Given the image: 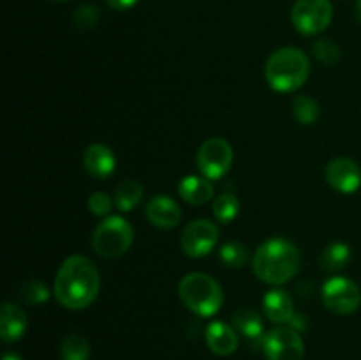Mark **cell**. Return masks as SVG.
<instances>
[{
	"mask_svg": "<svg viewBox=\"0 0 361 360\" xmlns=\"http://www.w3.org/2000/svg\"><path fill=\"white\" fill-rule=\"evenodd\" d=\"M106 4L116 11H127L136 6L137 0H106Z\"/></svg>",
	"mask_w": 361,
	"mask_h": 360,
	"instance_id": "cell-29",
	"label": "cell"
},
{
	"mask_svg": "<svg viewBox=\"0 0 361 360\" xmlns=\"http://www.w3.org/2000/svg\"><path fill=\"white\" fill-rule=\"evenodd\" d=\"M252 270L268 284H284L300 270V251L286 239H270L257 247L252 260Z\"/></svg>",
	"mask_w": 361,
	"mask_h": 360,
	"instance_id": "cell-2",
	"label": "cell"
},
{
	"mask_svg": "<svg viewBox=\"0 0 361 360\" xmlns=\"http://www.w3.org/2000/svg\"><path fill=\"white\" fill-rule=\"evenodd\" d=\"M83 168L94 179L106 180L115 173L116 157L109 147L102 143H94L83 152Z\"/></svg>",
	"mask_w": 361,
	"mask_h": 360,
	"instance_id": "cell-13",
	"label": "cell"
},
{
	"mask_svg": "<svg viewBox=\"0 0 361 360\" xmlns=\"http://www.w3.org/2000/svg\"><path fill=\"white\" fill-rule=\"evenodd\" d=\"M219 226L210 219H196L189 222L182 232L180 246L189 258H203L212 253L219 242Z\"/></svg>",
	"mask_w": 361,
	"mask_h": 360,
	"instance_id": "cell-10",
	"label": "cell"
},
{
	"mask_svg": "<svg viewBox=\"0 0 361 360\" xmlns=\"http://www.w3.org/2000/svg\"><path fill=\"white\" fill-rule=\"evenodd\" d=\"M263 307L264 314H267L271 323H291L293 318L296 316L293 299L284 289H271V292H268L263 299Z\"/></svg>",
	"mask_w": 361,
	"mask_h": 360,
	"instance_id": "cell-16",
	"label": "cell"
},
{
	"mask_svg": "<svg viewBox=\"0 0 361 360\" xmlns=\"http://www.w3.org/2000/svg\"><path fill=\"white\" fill-rule=\"evenodd\" d=\"M196 161L203 176L210 180L222 179L233 164L231 145L224 138H208L197 150Z\"/></svg>",
	"mask_w": 361,
	"mask_h": 360,
	"instance_id": "cell-8",
	"label": "cell"
},
{
	"mask_svg": "<svg viewBox=\"0 0 361 360\" xmlns=\"http://www.w3.org/2000/svg\"><path fill=\"white\" fill-rule=\"evenodd\" d=\"M143 193H145V187L141 186L137 180L126 179L115 187L113 200H115V205L118 207L120 212H130L140 205L141 198H143Z\"/></svg>",
	"mask_w": 361,
	"mask_h": 360,
	"instance_id": "cell-19",
	"label": "cell"
},
{
	"mask_svg": "<svg viewBox=\"0 0 361 360\" xmlns=\"http://www.w3.org/2000/svg\"><path fill=\"white\" fill-rule=\"evenodd\" d=\"M233 327L238 334L243 335L247 342L254 346L263 344L264 341V325L263 320H261L259 314L254 309H249V307H243V309H238L233 313L231 316Z\"/></svg>",
	"mask_w": 361,
	"mask_h": 360,
	"instance_id": "cell-17",
	"label": "cell"
},
{
	"mask_svg": "<svg viewBox=\"0 0 361 360\" xmlns=\"http://www.w3.org/2000/svg\"><path fill=\"white\" fill-rule=\"evenodd\" d=\"M18 295L28 306H41L49 299L48 288L39 279H27L18 289Z\"/></svg>",
	"mask_w": 361,
	"mask_h": 360,
	"instance_id": "cell-25",
	"label": "cell"
},
{
	"mask_svg": "<svg viewBox=\"0 0 361 360\" xmlns=\"http://www.w3.org/2000/svg\"><path fill=\"white\" fill-rule=\"evenodd\" d=\"M351 260V249L344 242H334L324 247L319 256V267L326 272L342 270Z\"/></svg>",
	"mask_w": 361,
	"mask_h": 360,
	"instance_id": "cell-20",
	"label": "cell"
},
{
	"mask_svg": "<svg viewBox=\"0 0 361 360\" xmlns=\"http://www.w3.org/2000/svg\"><path fill=\"white\" fill-rule=\"evenodd\" d=\"M221 261L229 268H242L249 263L250 253L249 247L242 242H228L219 251Z\"/></svg>",
	"mask_w": 361,
	"mask_h": 360,
	"instance_id": "cell-23",
	"label": "cell"
},
{
	"mask_svg": "<svg viewBox=\"0 0 361 360\" xmlns=\"http://www.w3.org/2000/svg\"><path fill=\"white\" fill-rule=\"evenodd\" d=\"M310 74V60L300 48L286 46L270 55L264 66V78L277 92H295L305 85Z\"/></svg>",
	"mask_w": 361,
	"mask_h": 360,
	"instance_id": "cell-3",
	"label": "cell"
},
{
	"mask_svg": "<svg viewBox=\"0 0 361 360\" xmlns=\"http://www.w3.org/2000/svg\"><path fill=\"white\" fill-rule=\"evenodd\" d=\"M113 200L109 198V194H106L104 191H95L90 198H88V208L94 215L97 217H104L111 212Z\"/></svg>",
	"mask_w": 361,
	"mask_h": 360,
	"instance_id": "cell-28",
	"label": "cell"
},
{
	"mask_svg": "<svg viewBox=\"0 0 361 360\" xmlns=\"http://www.w3.org/2000/svg\"><path fill=\"white\" fill-rule=\"evenodd\" d=\"M355 13H356V20H358L360 23H361V0H358V2H356Z\"/></svg>",
	"mask_w": 361,
	"mask_h": 360,
	"instance_id": "cell-31",
	"label": "cell"
},
{
	"mask_svg": "<svg viewBox=\"0 0 361 360\" xmlns=\"http://www.w3.org/2000/svg\"><path fill=\"white\" fill-rule=\"evenodd\" d=\"M207 344L215 355L229 356L238 349V332L224 321H212L204 332Z\"/></svg>",
	"mask_w": 361,
	"mask_h": 360,
	"instance_id": "cell-14",
	"label": "cell"
},
{
	"mask_svg": "<svg viewBox=\"0 0 361 360\" xmlns=\"http://www.w3.org/2000/svg\"><path fill=\"white\" fill-rule=\"evenodd\" d=\"M323 302L328 311L338 316H348L358 311L361 292L355 281L342 275L330 277L323 286Z\"/></svg>",
	"mask_w": 361,
	"mask_h": 360,
	"instance_id": "cell-7",
	"label": "cell"
},
{
	"mask_svg": "<svg viewBox=\"0 0 361 360\" xmlns=\"http://www.w3.org/2000/svg\"><path fill=\"white\" fill-rule=\"evenodd\" d=\"M324 175L328 184L342 194L356 193L361 186L360 166L349 157H337L328 162Z\"/></svg>",
	"mask_w": 361,
	"mask_h": 360,
	"instance_id": "cell-11",
	"label": "cell"
},
{
	"mask_svg": "<svg viewBox=\"0 0 361 360\" xmlns=\"http://www.w3.org/2000/svg\"><path fill=\"white\" fill-rule=\"evenodd\" d=\"M51 2H59L60 4V2H67V0H51Z\"/></svg>",
	"mask_w": 361,
	"mask_h": 360,
	"instance_id": "cell-32",
	"label": "cell"
},
{
	"mask_svg": "<svg viewBox=\"0 0 361 360\" xmlns=\"http://www.w3.org/2000/svg\"><path fill=\"white\" fill-rule=\"evenodd\" d=\"M99 18H101V13H99L97 7L92 6V4H83L74 11L73 21L80 30H90L97 25Z\"/></svg>",
	"mask_w": 361,
	"mask_h": 360,
	"instance_id": "cell-27",
	"label": "cell"
},
{
	"mask_svg": "<svg viewBox=\"0 0 361 360\" xmlns=\"http://www.w3.org/2000/svg\"><path fill=\"white\" fill-rule=\"evenodd\" d=\"M2 360H23L20 355H16V353H6V355L2 356Z\"/></svg>",
	"mask_w": 361,
	"mask_h": 360,
	"instance_id": "cell-30",
	"label": "cell"
},
{
	"mask_svg": "<svg viewBox=\"0 0 361 360\" xmlns=\"http://www.w3.org/2000/svg\"><path fill=\"white\" fill-rule=\"evenodd\" d=\"M178 296L183 306L197 316H214L224 304L222 286L203 272L187 274L178 284Z\"/></svg>",
	"mask_w": 361,
	"mask_h": 360,
	"instance_id": "cell-4",
	"label": "cell"
},
{
	"mask_svg": "<svg viewBox=\"0 0 361 360\" xmlns=\"http://www.w3.org/2000/svg\"><path fill=\"white\" fill-rule=\"evenodd\" d=\"M145 212H147V219L150 221V224L161 229L176 228L180 221H182V208H180V205L173 198L164 196V194L152 198L147 203Z\"/></svg>",
	"mask_w": 361,
	"mask_h": 360,
	"instance_id": "cell-12",
	"label": "cell"
},
{
	"mask_svg": "<svg viewBox=\"0 0 361 360\" xmlns=\"http://www.w3.org/2000/svg\"><path fill=\"white\" fill-rule=\"evenodd\" d=\"M334 18L330 0H296L291 9L293 27L303 35H317L326 30Z\"/></svg>",
	"mask_w": 361,
	"mask_h": 360,
	"instance_id": "cell-6",
	"label": "cell"
},
{
	"mask_svg": "<svg viewBox=\"0 0 361 360\" xmlns=\"http://www.w3.org/2000/svg\"><path fill=\"white\" fill-rule=\"evenodd\" d=\"M293 115L302 126H312L321 115L319 104L310 95H296L293 99Z\"/></svg>",
	"mask_w": 361,
	"mask_h": 360,
	"instance_id": "cell-22",
	"label": "cell"
},
{
	"mask_svg": "<svg viewBox=\"0 0 361 360\" xmlns=\"http://www.w3.org/2000/svg\"><path fill=\"white\" fill-rule=\"evenodd\" d=\"M312 52L316 59L326 66H334L341 60V48L330 39H319V41L314 42Z\"/></svg>",
	"mask_w": 361,
	"mask_h": 360,
	"instance_id": "cell-26",
	"label": "cell"
},
{
	"mask_svg": "<svg viewBox=\"0 0 361 360\" xmlns=\"http://www.w3.org/2000/svg\"><path fill=\"white\" fill-rule=\"evenodd\" d=\"M263 349L267 360H303L305 344L293 327H277L264 335Z\"/></svg>",
	"mask_w": 361,
	"mask_h": 360,
	"instance_id": "cell-9",
	"label": "cell"
},
{
	"mask_svg": "<svg viewBox=\"0 0 361 360\" xmlns=\"http://www.w3.org/2000/svg\"><path fill=\"white\" fill-rule=\"evenodd\" d=\"M62 360H88L90 359V344L81 334H69L60 344Z\"/></svg>",
	"mask_w": 361,
	"mask_h": 360,
	"instance_id": "cell-21",
	"label": "cell"
},
{
	"mask_svg": "<svg viewBox=\"0 0 361 360\" xmlns=\"http://www.w3.org/2000/svg\"><path fill=\"white\" fill-rule=\"evenodd\" d=\"M178 194L189 205H204L214 198V184L207 176L189 175L180 180Z\"/></svg>",
	"mask_w": 361,
	"mask_h": 360,
	"instance_id": "cell-18",
	"label": "cell"
},
{
	"mask_svg": "<svg viewBox=\"0 0 361 360\" xmlns=\"http://www.w3.org/2000/svg\"><path fill=\"white\" fill-rule=\"evenodd\" d=\"M28 327V318L20 306L6 302L0 311V337L6 344L16 342L23 337Z\"/></svg>",
	"mask_w": 361,
	"mask_h": 360,
	"instance_id": "cell-15",
	"label": "cell"
},
{
	"mask_svg": "<svg viewBox=\"0 0 361 360\" xmlns=\"http://www.w3.org/2000/svg\"><path fill=\"white\" fill-rule=\"evenodd\" d=\"M240 214V200L235 194L224 193L214 200V215L222 224H229Z\"/></svg>",
	"mask_w": 361,
	"mask_h": 360,
	"instance_id": "cell-24",
	"label": "cell"
},
{
	"mask_svg": "<svg viewBox=\"0 0 361 360\" xmlns=\"http://www.w3.org/2000/svg\"><path fill=\"white\" fill-rule=\"evenodd\" d=\"M101 289V274L94 261L87 256L74 254L69 256L55 275V293L56 300L66 309L81 311L95 302Z\"/></svg>",
	"mask_w": 361,
	"mask_h": 360,
	"instance_id": "cell-1",
	"label": "cell"
},
{
	"mask_svg": "<svg viewBox=\"0 0 361 360\" xmlns=\"http://www.w3.org/2000/svg\"><path fill=\"white\" fill-rule=\"evenodd\" d=\"M134 240V229L120 215H109L99 222L92 236V247L104 260H115L130 249Z\"/></svg>",
	"mask_w": 361,
	"mask_h": 360,
	"instance_id": "cell-5",
	"label": "cell"
}]
</instances>
